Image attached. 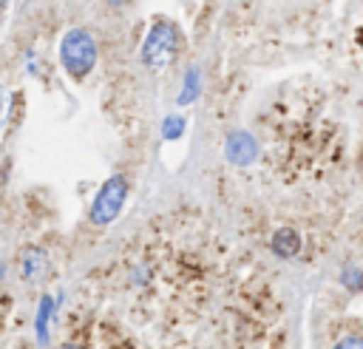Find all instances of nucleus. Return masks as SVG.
I'll use <instances>...</instances> for the list:
<instances>
[{
    "mask_svg": "<svg viewBox=\"0 0 363 349\" xmlns=\"http://www.w3.org/2000/svg\"><path fill=\"white\" fill-rule=\"evenodd\" d=\"M60 60L62 68L74 77H85L94 62H96V43L85 28H71L65 31L62 43H60Z\"/></svg>",
    "mask_w": 363,
    "mask_h": 349,
    "instance_id": "f257e3e1",
    "label": "nucleus"
},
{
    "mask_svg": "<svg viewBox=\"0 0 363 349\" xmlns=\"http://www.w3.org/2000/svg\"><path fill=\"white\" fill-rule=\"evenodd\" d=\"M60 349H79L77 343H65V346H60Z\"/></svg>",
    "mask_w": 363,
    "mask_h": 349,
    "instance_id": "1a4fd4ad",
    "label": "nucleus"
},
{
    "mask_svg": "<svg viewBox=\"0 0 363 349\" xmlns=\"http://www.w3.org/2000/svg\"><path fill=\"white\" fill-rule=\"evenodd\" d=\"M125 199H128V182H125V176H111L99 187V193H96V199L91 204V213H88L91 221L94 224H111L119 216Z\"/></svg>",
    "mask_w": 363,
    "mask_h": 349,
    "instance_id": "7ed1b4c3",
    "label": "nucleus"
},
{
    "mask_svg": "<svg viewBox=\"0 0 363 349\" xmlns=\"http://www.w3.org/2000/svg\"><path fill=\"white\" fill-rule=\"evenodd\" d=\"M179 28L173 26V23H167V20H159L153 28H150V34H147V40H145V48H142V60L150 65V68H162V65H167L170 60H173V54L179 51Z\"/></svg>",
    "mask_w": 363,
    "mask_h": 349,
    "instance_id": "f03ea898",
    "label": "nucleus"
},
{
    "mask_svg": "<svg viewBox=\"0 0 363 349\" xmlns=\"http://www.w3.org/2000/svg\"><path fill=\"white\" fill-rule=\"evenodd\" d=\"M48 272V255L40 247H28L20 255V275L26 281H40Z\"/></svg>",
    "mask_w": 363,
    "mask_h": 349,
    "instance_id": "39448f33",
    "label": "nucleus"
},
{
    "mask_svg": "<svg viewBox=\"0 0 363 349\" xmlns=\"http://www.w3.org/2000/svg\"><path fill=\"white\" fill-rule=\"evenodd\" d=\"M335 349H363V343H360L357 335H346V338H340V340L335 343Z\"/></svg>",
    "mask_w": 363,
    "mask_h": 349,
    "instance_id": "0eeeda50",
    "label": "nucleus"
},
{
    "mask_svg": "<svg viewBox=\"0 0 363 349\" xmlns=\"http://www.w3.org/2000/svg\"><path fill=\"white\" fill-rule=\"evenodd\" d=\"M3 275H6V264H3V258H0V281H3Z\"/></svg>",
    "mask_w": 363,
    "mask_h": 349,
    "instance_id": "6e6552de",
    "label": "nucleus"
},
{
    "mask_svg": "<svg viewBox=\"0 0 363 349\" xmlns=\"http://www.w3.org/2000/svg\"><path fill=\"white\" fill-rule=\"evenodd\" d=\"M298 250H301V238H298L295 230L284 227V230H278V233L272 236V253H278L281 258H289V255H295Z\"/></svg>",
    "mask_w": 363,
    "mask_h": 349,
    "instance_id": "423d86ee",
    "label": "nucleus"
},
{
    "mask_svg": "<svg viewBox=\"0 0 363 349\" xmlns=\"http://www.w3.org/2000/svg\"><path fill=\"white\" fill-rule=\"evenodd\" d=\"M0 111H3V91H0Z\"/></svg>",
    "mask_w": 363,
    "mask_h": 349,
    "instance_id": "9d476101",
    "label": "nucleus"
},
{
    "mask_svg": "<svg viewBox=\"0 0 363 349\" xmlns=\"http://www.w3.org/2000/svg\"><path fill=\"white\" fill-rule=\"evenodd\" d=\"M255 139L250 136V133H244V131H233L230 136H227V156L235 162V165H247V162H252L255 159Z\"/></svg>",
    "mask_w": 363,
    "mask_h": 349,
    "instance_id": "20e7f679",
    "label": "nucleus"
}]
</instances>
